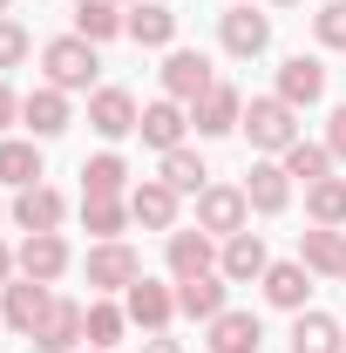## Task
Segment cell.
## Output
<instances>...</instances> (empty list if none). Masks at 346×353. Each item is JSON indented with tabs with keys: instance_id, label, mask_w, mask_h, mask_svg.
Returning <instances> with one entry per match:
<instances>
[{
	"instance_id": "f1b7e54d",
	"label": "cell",
	"mask_w": 346,
	"mask_h": 353,
	"mask_svg": "<svg viewBox=\"0 0 346 353\" xmlns=\"http://www.w3.org/2000/svg\"><path fill=\"white\" fill-rule=\"evenodd\" d=\"M340 252H346V231H333V224L299 231V265L305 272H340Z\"/></svg>"
},
{
	"instance_id": "e0dca14e",
	"label": "cell",
	"mask_w": 346,
	"mask_h": 353,
	"mask_svg": "<svg viewBox=\"0 0 346 353\" xmlns=\"http://www.w3.org/2000/svg\"><path fill=\"white\" fill-rule=\"evenodd\" d=\"M224 285H231L224 272H197V279H176V312H183V319H204V326H211L217 312H224Z\"/></svg>"
},
{
	"instance_id": "8d00e7d4",
	"label": "cell",
	"mask_w": 346,
	"mask_h": 353,
	"mask_svg": "<svg viewBox=\"0 0 346 353\" xmlns=\"http://www.w3.org/2000/svg\"><path fill=\"white\" fill-rule=\"evenodd\" d=\"M326 150H333V157H346V102L333 109V123H326Z\"/></svg>"
},
{
	"instance_id": "52a82bcc",
	"label": "cell",
	"mask_w": 346,
	"mask_h": 353,
	"mask_svg": "<svg viewBox=\"0 0 346 353\" xmlns=\"http://www.w3.org/2000/svg\"><path fill=\"white\" fill-rule=\"evenodd\" d=\"M14 272H21V279L54 285V279L68 272V238H61V231H28V238H21V252H14Z\"/></svg>"
},
{
	"instance_id": "30bf717a",
	"label": "cell",
	"mask_w": 346,
	"mask_h": 353,
	"mask_svg": "<svg viewBox=\"0 0 346 353\" xmlns=\"http://www.w3.org/2000/svg\"><path fill=\"white\" fill-rule=\"evenodd\" d=\"M82 326H88V306L54 299V306H48V319L34 326V340H28V347H34V353H75V347H82Z\"/></svg>"
},
{
	"instance_id": "7a4b0ae2",
	"label": "cell",
	"mask_w": 346,
	"mask_h": 353,
	"mask_svg": "<svg viewBox=\"0 0 346 353\" xmlns=\"http://www.w3.org/2000/svg\"><path fill=\"white\" fill-rule=\"evenodd\" d=\"M41 68H48V88L75 95V88H95V75H102V54H95V41H82V34H61V41H48V48H41Z\"/></svg>"
},
{
	"instance_id": "4fadbf2b",
	"label": "cell",
	"mask_w": 346,
	"mask_h": 353,
	"mask_svg": "<svg viewBox=\"0 0 346 353\" xmlns=\"http://www.w3.org/2000/svg\"><path fill=\"white\" fill-rule=\"evenodd\" d=\"M265 265H272V252H265L258 231H238V238H224V252H217V272H224L231 285H252V279H265Z\"/></svg>"
},
{
	"instance_id": "b9f144b4",
	"label": "cell",
	"mask_w": 346,
	"mask_h": 353,
	"mask_svg": "<svg viewBox=\"0 0 346 353\" xmlns=\"http://www.w3.org/2000/svg\"><path fill=\"white\" fill-rule=\"evenodd\" d=\"M272 7H299V0H272Z\"/></svg>"
},
{
	"instance_id": "836d02e7",
	"label": "cell",
	"mask_w": 346,
	"mask_h": 353,
	"mask_svg": "<svg viewBox=\"0 0 346 353\" xmlns=\"http://www.w3.org/2000/svg\"><path fill=\"white\" fill-rule=\"evenodd\" d=\"M123 326H130V312H123V306H109V299H95V306H88V326H82V340L109 353L116 340H123Z\"/></svg>"
},
{
	"instance_id": "484cf974",
	"label": "cell",
	"mask_w": 346,
	"mask_h": 353,
	"mask_svg": "<svg viewBox=\"0 0 346 353\" xmlns=\"http://www.w3.org/2000/svg\"><path fill=\"white\" fill-rule=\"evenodd\" d=\"M0 183H14V190L41 183V150H34V136H0Z\"/></svg>"
},
{
	"instance_id": "8fae6325",
	"label": "cell",
	"mask_w": 346,
	"mask_h": 353,
	"mask_svg": "<svg viewBox=\"0 0 346 353\" xmlns=\"http://www.w3.org/2000/svg\"><path fill=\"white\" fill-rule=\"evenodd\" d=\"M136 123H143V109H136V95H130V88H95V95H88V130H95V136L123 143Z\"/></svg>"
},
{
	"instance_id": "ab89813d",
	"label": "cell",
	"mask_w": 346,
	"mask_h": 353,
	"mask_svg": "<svg viewBox=\"0 0 346 353\" xmlns=\"http://www.w3.org/2000/svg\"><path fill=\"white\" fill-rule=\"evenodd\" d=\"M7 279H14V252L0 245V285H7Z\"/></svg>"
},
{
	"instance_id": "4316f807",
	"label": "cell",
	"mask_w": 346,
	"mask_h": 353,
	"mask_svg": "<svg viewBox=\"0 0 346 353\" xmlns=\"http://www.w3.org/2000/svg\"><path fill=\"white\" fill-rule=\"evenodd\" d=\"M123 21H130V14H123V7H116V0H75V34H82V41H116V34H123Z\"/></svg>"
},
{
	"instance_id": "277c9868",
	"label": "cell",
	"mask_w": 346,
	"mask_h": 353,
	"mask_svg": "<svg viewBox=\"0 0 346 353\" xmlns=\"http://www.w3.org/2000/svg\"><path fill=\"white\" fill-rule=\"evenodd\" d=\"M48 306H54V292H48L41 279H7V285H0V319H7L21 340H34V326L48 319Z\"/></svg>"
},
{
	"instance_id": "ee69618b",
	"label": "cell",
	"mask_w": 346,
	"mask_h": 353,
	"mask_svg": "<svg viewBox=\"0 0 346 353\" xmlns=\"http://www.w3.org/2000/svg\"><path fill=\"white\" fill-rule=\"evenodd\" d=\"M0 14H7V0H0Z\"/></svg>"
},
{
	"instance_id": "9c48e42d",
	"label": "cell",
	"mask_w": 346,
	"mask_h": 353,
	"mask_svg": "<svg viewBox=\"0 0 346 353\" xmlns=\"http://www.w3.org/2000/svg\"><path fill=\"white\" fill-rule=\"evenodd\" d=\"M211 82H217V75H211V61H204L197 48H170V54H163V95H170V102L190 109Z\"/></svg>"
},
{
	"instance_id": "d4e9b609",
	"label": "cell",
	"mask_w": 346,
	"mask_h": 353,
	"mask_svg": "<svg viewBox=\"0 0 346 353\" xmlns=\"http://www.w3.org/2000/svg\"><path fill=\"white\" fill-rule=\"evenodd\" d=\"M292 353H346V333L333 312H292Z\"/></svg>"
},
{
	"instance_id": "1f68e13d",
	"label": "cell",
	"mask_w": 346,
	"mask_h": 353,
	"mask_svg": "<svg viewBox=\"0 0 346 353\" xmlns=\"http://www.w3.org/2000/svg\"><path fill=\"white\" fill-rule=\"evenodd\" d=\"M305 218L340 231V224H346V176H319V183L305 190Z\"/></svg>"
},
{
	"instance_id": "ffe728a7",
	"label": "cell",
	"mask_w": 346,
	"mask_h": 353,
	"mask_svg": "<svg viewBox=\"0 0 346 353\" xmlns=\"http://www.w3.org/2000/svg\"><path fill=\"white\" fill-rule=\"evenodd\" d=\"M130 218L143 224V231H176V190L163 183V176L136 183V190H130Z\"/></svg>"
},
{
	"instance_id": "ba28073f",
	"label": "cell",
	"mask_w": 346,
	"mask_h": 353,
	"mask_svg": "<svg viewBox=\"0 0 346 353\" xmlns=\"http://www.w3.org/2000/svg\"><path fill=\"white\" fill-rule=\"evenodd\" d=\"M136 279H143V259H136L123 238H109V245L88 252V285H95V292H130Z\"/></svg>"
},
{
	"instance_id": "9a60e30c",
	"label": "cell",
	"mask_w": 346,
	"mask_h": 353,
	"mask_svg": "<svg viewBox=\"0 0 346 353\" xmlns=\"http://www.w3.org/2000/svg\"><path fill=\"white\" fill-rule=\"evenodd\" d=\"M123 312H130L136 326H150V333H163L176 319V292L170 285H156V279H136L130 292H123Z\"/></svg>"
},
{
	"instance_id": "d6a6232c",
	"label": "cell",
	"mask_w": 346,
	"mask_h": 353,
	"mask_svg": "<svg viewBox=\"0 0 346 353\" xmlns=\"http://www.w3.org/2000/svg\"><path fill=\"white\" fill-rule=\"evenodd\" d=\"M163 183H170L176 197H197V190L211 183V170H204L197 150H170V157H163Z\"/></svg>"
},
{
	"instance_id": "cb8c5ba5",
	"label": "cell",
	"mask_w": 346,
	"mask_h": 353,
	"mask_svg": "<svg viewBox=\"0 0 346 353\" xmlns=\"http://www.w3.org/2000/svg\"><path fill=\"white\" fill-rule=\"evenodd\" d=\"M163 259H170V279H197V272H217L211 231H170V245H163Z\"/></svg>"
},
{
	"instance_id": "7bdbcfd3",
	"label": "cell",
	"mask_w": 346,
	"mask_h": 353,
	"mask_svg": "<svg viewBox=\"0 0 346 353\" xmlns=\"http://www.w3.org/2000/svg\"><path fill=\"white\" fill-rule=\"evenodd\" d=\"M116 7H136V0H116Z\"/></svg>"
},
{
	"instance_id": "60d3db41",
	"label": "cell",
	"mask_w": 346,
	"mask_h": 353,
	"mask_svg": "<svg viewBox=\"0 0 346 353\" xmlns=\"http://www.w3.org/2000/svg\"><path fill=\"white\" fill-rule=\"evenodd\" d=\"M333 279H340V285H346V252H340V272H333Z\"/></svg>"
},
{
	"instance_id": "74e56055",
	"label": "cell",
	"mask_w": 346,
	"mask_h": 353,
	"mask_svg": "<svg viewBox=\"0 0 346 353\" xmlns=\"http://www.w3.org/2000/svg\"><path fill=\"white\" fill-rule=\"evenodd\" d=\"M14 123H21V95L0 82V130H14Z\"/></svg>"
},
{
	"instance_id": "4dcf8cb0",
	"label": "cell",
	"mask_w": 346,
	"mask_h": 353,
	"mask_svg": "<svg viewBox=\"0 0 346 353\" xmlns=\"http://www.w3.org/2000/svg\"><path fill=\"white\" fill-rule=\"evenodd\" d=\"M278 163H285V176H292V183H305V190H312L319 176H333V150H326V143H305V136H299V143H292Z\"/></svg>"
},
{
	"instance_id": "6da1fadb",
	"label": "cell",
	"mask_w": 346,
	"mask_h": 353,
	"mask_svg": "<svg viewBox=\"0 0 346 353\" xmlns=\"http://www.w3.org/2000/svg\"><path fill=\"white\" fill-rule=\"evenodd\" d=\"M238 130L252 136V150H265V157H285V150L299 143V109H292L285 95H252Z\"/></svg>"
},
{
	"instance_id": "8992f818",
	"label": "cell",
	"mask_w": 346,
	"mask_h": 353,
	"mask_svg": "<svg viewBox=\"0 0 346 353\" xmlns=\"http://www.w3.org/2000/svg\"><path fill=\"white\" fill-rule=\"evenodd\" d=\"M238 123H245V95H238L231 82H211L197 102H190V130L197 136H231Z\"/></svg>"
},
{
	"instance_id": "f6af8a7d",
	"label": "cell",
	"mask_w": 346,
	"mask_h": 353,
	"mask_svg": "<svg viewBox=\"0 0 346 353\" xmlns=\"http://www.w3.org/2000/svg\"><path fill=\"white\" fill-rule=\"evenodd\" d=\"M88 353H102V347H88Z\"/></svg>"
},
{
	"instance_id": "5bb4252c",
	"label": "cell",
	"mask_w": 346,
	"mask_h": 353,
	"mask_svg": "<svg viewBox=\"0 0 346 353\" xmlns=\"http://www.w3.org/2000/svg\"><path fill=\"white\" fill-rule=\"evenodd\" d=\"M272 95H285L292 109L319 102V95H326V61H319V54H292V61H278V88H272Z\"/></svg>"
},
{
	"instance_id": "5b68a950",
	"label": "cell",
	"mask_w": 346,
	"mask_h": 353,
	"mask_svg": "<svg viewBox=\"0 0 346 353\" xmlns=\"http://www.w3.org/2000/svg\"><path fill=\"white\" fill-rule=\"evenodd\" d=\"M217 41H224V54L252 61V54L272 48V14H258V7H224L217 14Z\"/></svg>"
},
{
	"instance_id": "7402d4cb",
	"label": "cell",
	"mask_w": 346,
	"mask_h": 353,
	"mask_svg": "<svg viewBox=\"0 0 346 353\" xmlns=\"http://www.w3.org/2000/svg\"><path fill=\"white\" fill-rule=\"evenodd\" d=\"M245 197H252V211H265V218H278L285 204H292V176H285V163H252V176H245Z\"/></svg>"
},
{
	"instance_id": "d590c367",
	"label": "cell",
	"mask_w": 346,
	"mask_h": 353,
	"mask_svg": "<svg viewBox=\"0 0 346 353\" xmlns=\"http://www.w3.org/2000/svg\"><path fill=\"white\" fill-rule=\"evenodd\" d=\"M28 28H21V21H14V14H0V68H21V61H28Z\"/></svg>"
},
{
	"instance_id": "f35d334b",
	"label": "cell",
	"mask_w": 346,
	"mask_h": 353,
	"mask_svg": "<svg viewBox=\"0 0 346 353\" xmlns=\"http://www.w3.org/2000/svg\"><path fill=\"white\" fill-rule=\"evenodd\" d=\"M143 353H176V340H163V333H150V347Z\"/></svg>"
},
{
	"instance_id": "44dd1931",
	"label": "cell",
	"mask_w": 346,
	"mask_h": 353,
	"mask_svg": "<svg viewBox=\"0 0 346 353\" xmlns=\"http://www.w3.org/2000/svg\"><path fill=\"white\" fill-rule=\"evenodd\" d=\"M265 347V326H258V312H238V306H224L211 319V353H258Z\"/></svg>"
},
{
	"instance_id": "ac0fdd59",
	"label": "cell",
	"mask_w": 346,
	"mask_h": 353,
	"mask_svg": "<svg viewBox=\"0 0 346 353\" xmlns=\"http://www.w3.org/2000/svg\"><path fill=\"white\" fill-rule=\"evenodd\" d=\"M265 299L278 312H305V292H312V272H305L299 259H278V265H265Z\"/></svg>"
},
{
	"instance_id": "2e32d148",
	"label": "cell",
	"mask_w": 346,
	"mask_h": 353,
	"mask_svg": "<svg viewBox=\"0 0 346 353\" xmlns=\"http://www.w3.org/2000/svg\"><path fill=\"white\" fill-rule=\"evenodd\" d=\"M21 123H28V130H34V143H48V136H61L68 130V95H61V88H28V95H21Z\"/></svg>"
},
{
	"instance_id": "603a6c76",
	"label": "cell",
	"mask_w": 346,
	"mask_h": 353,
	"mask_svg": "<svg viewBox=\"0 0 346 353\" xmlns=\"http://www.w3.org/2000/svg\"><path fill=\"white\" fill-rule=\"evenodd\" d=\"M61 190H48V183H28V190H14V224L21 231H61Z\"/></svg>"
},
{
	"instance_id": "f546056e",
	"label": "cell",
	"mask_w": 346,
	"mask_h": 353,
	"mask_svg": "<svg viewBox=\"0 0 346 353\" xmlns=\"http://www.w3.org/2000/svg\"><path fill=\"white\" fill-rule=\"evenodd\" d=\"M82 224H88L95 245L123 238V224H130V197H82Z\"/></svg>"
},
{
	"instance_id": "7c38bea8",
	"label": "cell",
	"mask_w": 346,
	"mask_h": 353,
	"mask_svg": "<svg viewBox=\"0 0 346 353\" xmlns=\"http://www.w3.org/2000/svg\"><path fill=\"white\" fill-rule=\"evenodd\" d=\"M136 130H143V143H150V150H163V157H170V150H183L190 109H183V102H170V95H156V102L143 109V123H136Z\"/></svg>"
},
{
	"instance_id": "3957f363",
	"label": "cell",
	"mask_w": 346,
	"mask_h": 353,
	"mask_svg": "<svg viewBox=\"0 0 346 353\" xmlns=\"http://www.w3.org/2000/svg\"><path fill=\"white\" fill-rule=\"evenodd\" d=\"M252 224V197H245V183H204L197 190V231H211V238H238Z\"/></svg>"
},
{
	"instance_id": "83f0119b",
	"label": "cell",
	"mask_w": 346,
	"mask_h": 353,
	"mask_svg": "<svg viewBox=\"0 0 346 353\" xmlns=\"http://www.w3.org/2000/svg\"><path fill=\"white\" fill-rule=\"evenodd\" d=\"M123 190H130V163L116 150H102V157L82 163V197H123Z\"/></svg>"
},
{
	"instance_id": "d6986e66",
	"label": "cell",
	"mask_w": 346,
	"mask_h": 353,
	"mask_svg": "<svg viewBox=\"0 0 346 353\" xmlns=\"http://www.w3.org/2000/svg\"><path fill=\"white\" fill-rule=\"evenodd\" d=\"M123 34H130L136 48H170L176 41V7H163V0H136L130 21H123Z\"/></svg>"
},
{
	"instance_id": "e575fe53",
	"label": "cell",
	"mask_w": 346,
	"mask_h": 353,
	"mask_svg": "<svg viewBox=\"0 0 346 353\" xmlns=\"http://www.w3.org/2000/svg\"><path fill=\"white\" fill-rule=\"evenodd\" d=\"M312 34H319V48H346V0H326L312 14Z\"/></svg>"
}]
</instances>
